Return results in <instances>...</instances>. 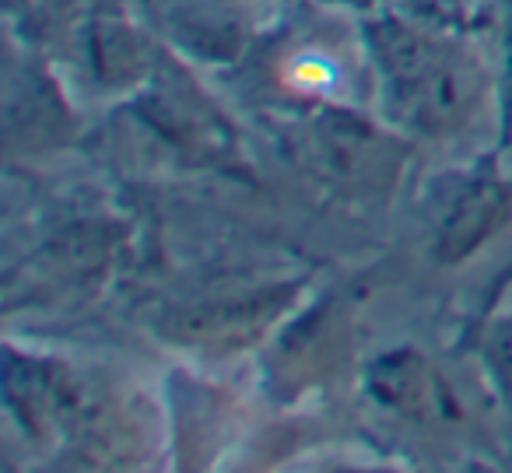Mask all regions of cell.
Wrapping results in <instances>:
<instances>
[{
    "mask_svg": "<svg viewBox=\"0 0 512 473\" xmlns=\"http://www.w3.org/2000/svg\"><path fill=\"white\" fill-rule=\"evenodd\" d=\"M306 151L330 183L372 190L393 172V144L362 127L348 106H320L306 130Z\"/></svg>",
    "mask_w": 512,
    "mask_h": 473,
    "instance_id": "7",
    "label": "cell"
},
{
    "mask_svg": "<svg viewBox=\"0 0 512 473\" xmlns=\"http://www.w3.org/2000/svg\"><path fill=\"white\" fill-rule=\"evenodd\" d=\"M365 389L379 407L414 424H463L467 407L456 382L421 351H386L365 368Z\"/></svg>",
    "mask_w": 512,
    "mask_h": 473,
    "instance_id": "4",
    "label": "cell"
},
{
    "mask_svg": "<svg viewBox=\"0 0 512 473\" xmlns=\"http://www.w3.org/2000/svg\"><path fill=\"white\" fill-rule=\"evenodd\" d=\"M477 361L488 379V389L495 393L498 410H502L505 435L512 445V309L491 316L477 333Z\"/></svg>",
    "mask_w": 512,
    "mask_h": 473,
    "instance_id": "8",
    "label": "cell"
},
{
    "mask_svg": "<svg viewBox=\"0 0 512 473\" xmlns=\"http://www.w3.org/2000/svg\"><path fill=\"white\" fill-rule=\"evenodd\" d=\"M369 53H358L355 43L334 29H306L285 39L274 53V85L285 99L309 106H351L365 85Z\"/></svg>",
    "mask_w": 512,
    "mask_h": 473,
    "instance_id": "3",
    "label": "cell"
},
{
    "mask_svg": "<svg viewBox=\"0 0 512 473\" xmlns=\"http://www.w3.org/2000/svg\"><path fill=\"white\" fill-rule=\"evenodd\" d=\"M71 134L74 113L60 99L50 74L29 60L18 67V60L8 57V88H4V148L8 155H43V151L64 148Z\"/></svg>",
    "mask_w": 512,
    "mask_h": 473,
    "instance_id": "6",
    "label": "cell"
},
{
    "mask_svg": "<svg viewBox=\"0 0 512 473\" xmlns=\"http://www.w3.org/2000/svg\"><path fill=\"white\" fill-rule=\"evenodd\" d=\"M372 85L393 127L407 134H460L484 99V71L467 46L400 15H376L362 25Z\"/></svg>",
    "mask_w": 512,
    "mask_h": 473,
    "instance_id": "1",
    "label": "cell"
},
{
    "mask_svg": "<svg viewBox=\"0 0 512 473\" xmlns=\"http://www.w3.org/2000/svg\"><path fill=\"white\" fill-rule=\"evenodd\" d=\"M327 8H341V11H358V15H372L379 0H320Z\"/></svg>",
    "mask_w": 512,
    "mask_h": 473,
    "instance_id": "9",
    "label": "cell"
},
{
    "mask_svg": "<svg viewBox=\"0 0 512 473\" xmlns=\"http://www.w3.org/2000/svg\"><path fill=\"white\" fill-rule=\"evenodd\" d=\"M509 183L491 165L449 172L428 193V235L439 263H460L509 218Z\"/></svg>",
    "mask_w": 512,
    "mask_h": 473,
    "instance_id": "2",
    "label": "cell"
},
{
    "mask_svg": "<svg viewBox=\"0 0 512 473\" xmlns=\"http://www.w3.org/2000/svg\"><path fill=\"white\" fill-rule=\"evenodd\" d=\"M151 11L176 50L207 64H232L260 36L256 0H155Z\"/></svg>",
    "mask_w": 512,
    "mask_h": 473,
    "instance_id": "5",
    "label": "cell"
}]
</instances>
